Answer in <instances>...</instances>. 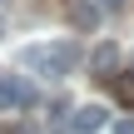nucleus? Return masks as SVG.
Here are the masks:
<instances>
[{"label":"nucleus","instance_id":"nucleus-6","mask_svg":"<svg viewBox=\"0 0 134 134\" xmlns=\"http://www.w3.org/2000/svg\"><path fill=\"white\" fill-rule=\"evenodd\" d=\"M114 80V94H119V104H134V70L129 75H109Z\"/></svg>","mask_w":134,"mask_h":134},{"label":"nucleus","instance_id":"nucleus-8","mask_svg":"<svg viewBox=\"0 0 134 134\" xmlns=\"http://www.w3.org/2000/svg\"><path fill=\"white\" fill-rule=\"evenodd\" d=\"M114 134H134V119H124V124H119V129H114Z\"/></svg>","mask_w":134,"mask_h":134},{"label":"nucleus","instance_id":"nucleus-4","mask_svg":"<svg viewBox=\"0 0 134 134\" xmlns=\"http://www.w3.org/2000/svg\"><path fill=\"white\" fill-rule=\"evenodd\" d=\"M90 70H94V75H104V80H109V75H114V70H119V45H99V50H94V55H90Z\"/></svg>","mask_w":134,"mask_h":134},{"label":"nucleus","instance_id":"nucleus-9","mask_svg":"<svg viewBox=\"0 0 134 134\" xmlns=\"http://www.w3.org/2000/svg\"><path fill=\"white\" fill-rule=\"evenodd\" d=\"M129 65H134V55H129Z\"/></svg>","mask_w":134,"mask_h":134},{"label":"nucleus","instance_id":"nucleus-3","mask_svg":"<svg viewBox=\"0 0 134 134\" xmlns=\"http://www.w3.org/2000/svg\"><path fill=\"white\" fill-rule=\"evenodd\" d=\"M104 124H109V109H104V104H80V109L70 114V129L75 134H99Z\"/></svg>","mask_w":134,"mask_h":134},{"label":"nucleus","instance_id":"nucleus-5","mask_svg":"<svg viewBox=\"0 0 134 134\" xmlns=\"http://www.w3.org/2000/svg\"><path fill=\"white\" fill-rule=\"evenodd\" d=\"M70 25H75V30H94V25H99V5L75 0V5H70Z\"/></svg>","mask_w":134,"mask_h":134},{"label":"nucleus","instance_id":"nucleus-7","mask_svg":"<svg viewBox=\"0 0 134 134\" xmlns=\"http://www.w3.org/2000/svg\"><path fill=\"white\" fill-rule=\"evenodd\" d=\"M99 5H104V10H124L129 0H99Z\"/></svg>","mask_w":134,"mask_h":134},{"label":"nucleus","instance_id":"nucleus-2","mask_svg":"<svg viewBox=\"0 0 134 134\" xmlns=\"http://www.w3.org/2000/svg\"><path fill=\"white\" fill-rule=\"evenodd\" d=\"M30 104H35V90L20 75H0V109H30Z\"/></svg>","mask_w":134,"mask_h":134},{"label":"nucleus","instance_id":"nucleus-1","mask_svg":"<svg viewBox=\"0 0 134 134\" xmlns=\"http://www.w3.org/2000/svg\"><path fill=\"white\" fill-rule=\"evenodd\" d=\"M20 65H30V70H40V75H70L75 65H80V45H70V40H55V45H25L20 50Z\"/></svg>","mask_w":134,"mask_h":134}]
</instances>
